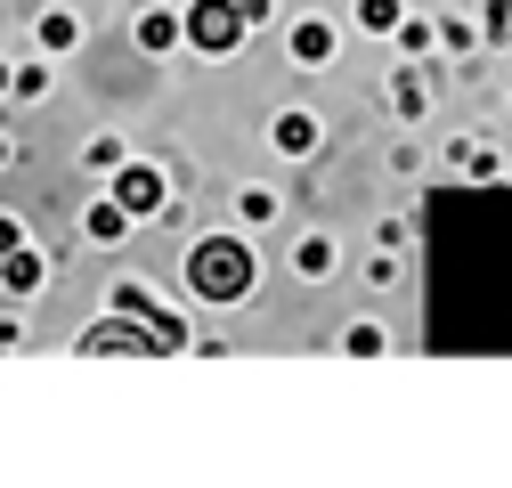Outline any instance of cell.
I'll return each mask as SVG.
<instances>
[{
  "label": "cell",
  "instance_id": "cell-1",
  "mask_svg": "<svg viewBox=\"0 0 512 488\" xmlns=\"http://www.w3.org/2000/svg\"><path fill=\"white\" fill-rule=\"evenodd\" d=\"M187 285L228 310V301H244V293H252V253H244L236 236H204L196 253H187Z\"/></svg>",
  "mask_w": 512,
  "mask_h": 488
},
{
  "label": "cell",
  "instance_id": "cell-2",
  "mask_svg": "<svg viewBox=\"0 0 512 488\" xmlns=\"http://www.w3.org/2000/svg\"><path fill=\"white\" fill-rule=\"evenodd\" d=\"M187 41H196V49H212V57H228V49L244 41L236 0H196V9H187Z\"/></svg>",
  "mask_w": 512,
  "mask_h": 488
},
{
  "label": "cell",
  "instance_id": "cell-3",
  "mask_svg": "<svg viewBox=\"0 0 512 488\" xmlns=\"http://www.w3.org/2000/svg\"><path fill=\"white\" fill-rule=\"evenodd\" d=\"M114 310H122V318H139V326H155V334H163V350H187V326H179L171 310H155L147 285H114Z\"/></svg>",
  "mask_w": 512,
  "mask_h": 488
},
{
  "label": "cell",
  "instance_id": "cell-4",
  "mask_svg": "<svg viewBox=\"0 0 512 488\" xmlns=\"http://www.w3.org/2000/svg\"><path fill=\"white\" fill-rule=\"evenodd\" d=\"M82 350H98V358H106V350H163V334H155V326H122V318H98V326L82 334Z\"/></svg>",
  "mask_w": 512,
  "mask_h": 488
},
{
  "label": "cell",
  "instance_id": "cell-5",
  "mask_svg": "<svg viewBox=\"0 0 512 488\" xmlns=\"http://www.w3.org/2000/svg\"><path fill=\"white\" fill-rule=\"evenodd\" d=\"M114 204H122V212H155V204H163V179H155L147 163L122 171V196H114Z\"/></svg>",
  "mask_w": 512,
  "mask_h": 488
},
{
  "label": "cell",
  "instance_id": "cell-6",
  "mask_svg": "<svg viewBox=\"0 0 512 488\" xmlns=\"http://www.w3.org/2000/svg\"><path fill=\"white\" fill-rule=\"evenodd\" d=\"M293 57H301V66H326V57H334V33L317 25V17H301V25H293Z\"/></svg>",
  "mask_w": 512,
  "mask_h": 488
},
{
  "label": "cell",
  "instance_id": "cell-7",
  "mask_svg": "<svg viewBox=\"0 0 512 488\" xmlns=\"http://www.w3.org/2000/svg\"><path fill=\"white\" fill-rule=\"evenodd\" d=\"M0 285H9V293H33V285H41V253H25V244H17V253L0 261Z\"/></svg>",
  "mask_w": 512,
  "mask_h": 488
},
{
  "label": "cell",
  "instance_id": "cell-8",
  "mask_svg": "<svg viewBox=\"0 0 512 488\" xmlns=\"http://www.w3.org/2000/svg\"><path fill=\"white\" fill-rule=\"evenodd\" d=\"M277 147H285V155H309V147H317V122H309V114H277Z\"/></svg>",
  "mask_w": 512,
  "mask_h": 488
},
{
  "label": "cell",
  "instance_id": "cell-9",
  "mask_svg": "<svg viewBox=\"0 0 512 488\" xmlns=\"http://www.w3.org/2000/svg\"><path fill=\"white\" fill-rule=\"evenodd\" d=\"M82 228H90V236H98V244H114V236H122V228H131V212H122V204H98V212H90V220H82Z\"/></svg>",
  "mask_w": 512,
  "mask_h": 488
},
{
  "label": "cell",
  "instance_id": "cell-10",
  "mask_svg": "<svg viewBox=\"0 0 512 488\" xmlns=\"http://www.w3.org/2000/svg\"><path fill=\"white\" fill-rule=\"evenodd\" d=\"M358 25L382 33V25H399V0H358Z\"/></svg>",
  "mask_w": 512,
  "mask_h": 488
},
{
  "label": "cell",
  "instance_id": "cell-11",
  "mask_svg": "<svg viewBox=\"0 0 512 488\" xmlns=\"http://www.w3.org/2000/svg\"><path fill=\"white\" fill-rule=\"evenodd\" d=\"M171 33H179V25H171V17H163V9H147V17H139V41H147V49H163V41H171Z\"/></svg>",
  "mask_w": 512,
  "mask_h": 488
},
{
  "label": "cell",
  "instance_id": "cell-12",
  "mask_svg": "<svg viewBox=\"0 0 512 488\" xmlns=\"http://www.w3.org/2000/svg\"><path fill=\"white\" fill-rule=\"evenodd\" d=\"M41 41H49V49H66V41H74V17H66V9H49V17H41Z\"/></svg>",
  "mask_w": 512,
  "mask_h": 488
},
{
  "label": "cell",
  "instance_id": "cell-13",
  "mask_svg": "<svg viewBox=\"0 0 512 488\" xmlns=\"http://www.w3.org/2000/svg\"><path fill=\"white\" fill-rule=\"evenodd\" d=\"M17 244H25V236H17V220H0V261H9V253H17Z\"/></svg>",
  "mask_w": 512,
  "mask_h": 488
}]
</instances>
